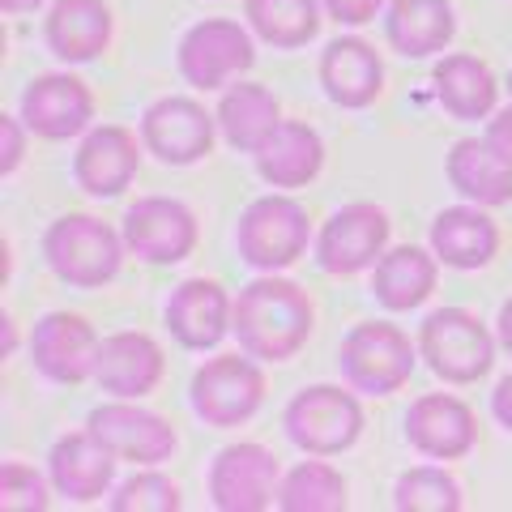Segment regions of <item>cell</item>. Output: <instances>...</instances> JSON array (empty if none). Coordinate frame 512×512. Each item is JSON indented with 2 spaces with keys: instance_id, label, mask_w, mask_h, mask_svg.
Here are the masks:
<instances>
[{
  "instance_id": "277c9868",
  "label": "cell",
  "mask_w": 512,
  "mask_h": 512,
  "mask_svg": "<svg viewBox=\"0 0 512 512\" xmlns=\"http://www.w3.org/2000/svg\"><path fill=\"white\" fill-rule=\"evenodd\" d=\"M291 444L308 457H338L363 436V406L342 384H308L282 410Z\"/></svg>"
},
{
  "instance_id": "4dcf8cb0",
  "label": "cell",
  "mask_w": 512,
  "mask_h": 512,
  "mask_svg": "<svg viewBox=\"0 0 512 512\" xmlns=\"http://www.w3.org/2000/svg\"><path fill=\"white\" fill-rule=\"evenodd\" d=\"M346 500V478L329 461H299L295 470L282 474L278 483V508L282 512H342Z\"/></svg>"
},
{
  "instance_id": "d590c367",
  "label": "cell",
  "mask_w": 512,
  "mask_h": 512,
  "mask_svg": "<svg viewBox=\"0 0 512 512\" xmlns=\"http://www.w3.org/2000/svg\"><path fill=\"white\" fill-rule=\"evenodd\" d=\"M320 5H325V13L338 26H367V22H376L384 0H320Z\"/></svg>"
},
{
  "instance_id": "d6a6232c",
  "label": "cell",
  "mask_w": 512,
  "mask_h": 512,
  "mask_svg": "<svg viewBox=\"0 0 512 512\" xmlns=\"http://www.w3.org/2000/svg\"><path fill=\"white\" fill-rule=\"evenodd\" d=\"M107 504H111V512H175L184 500H180L175 478H167L154 466H137L124 483H116Z\"/></svg>"
},
{
  "instance_id": "83f0119b",
  "label": "cell",
  "mask_w": 512,
  "mask_h": 512,
  "mask_svg": "<svg viewBox=\"0 0 512 512\" xmlns=\"http://www.w3.org/2000/svg\"><path fill=\"white\" fill-rule=\"evenodd\" d=\"M448 184H453L470 205L483 210H500L512 201V163H504L500 154L487 146V137H461L453 141V150L444 158Z\"/></svg>"
},
{
  "instance_id": "f1b7e54d",
  "label": "cell",
  "mask_w": 512,
  "mask_h": 512,
  "mask_svg": "<svg viewBox=\"0 0 512 512\" xmlns=\"http://www.w3.org/2000/svg\"><path fill=\"white\" fill-rule=\"evenodd\" d=\"M214 116H218V133L227 137V146L256 154V146L282 124V103L261 82H231L222 90Z\"/></svg>"
},
{
  "instance_id": "f546056e",
  "label": "cell",
  "mask_w": 512,
  "mask_h": 512,
  "mask_svg": "<svg viewBox=\"0 0 512 512\" xmlns=\"http://www.w3.org/2000/svg\"><path fill=\"white\" fill-rule=\"evenodd\" d=\"M320 0H244V18L252 35L278 47V52H299L320 30Z\"/></svg>"
},
{
  "instance_id": "52a82bcc",
  "label": "cell",
  "mask_w": 512,
  "mask_h": 512,
  "mask_svg": "<svg viewBox=\"0 0 512 512\" xmlns=\"http://www.w3.org/2000/svg\"><path fill=\"white\" fill-rule=\"evenodd\" d=\"M500 338L470 308H436L419 329V355L444 384H478L491 363Z\"/></svg>"
},
{
  "instance_id": "e575fe53",
  "label": "cell",
  "mask_w": 512,
  "mask_h": 512,
  "mask_svg": "<svg viewBox=\"0 0 512 512\" xmlns=\"http://www.w3.org/2000/svg\"><path fill=\"white\" fill-rule=\"evenodd\" d=\"M26 133L22 116H0V175H13L26 158Z\"/></svg>"
},
{
  "instance_id": "8992f818",
  "label": "cell",
  "mask_w": 512,
  "mask_h": 512,
  "mask_svg": "<svg viewBox=\"0 0 512 512\" xmlns=\"http://www.w3.org/2000/svg\"><path fill=\"white\" fill-rule=\"evenodd\" d=\"M192 414L205 427H239L265 406V372L261 359L248 350H227V355L205 359L188 384Z\"/></svg>"
},
{
  "instance_id": "3957f363",
  "label": "cell",
  "mask_w": 512,
  "mask_h": 512,
  "mask_svg": "<svg viewBox=\"0 0 512 512\" xmlns=\"http://www.w3.org/2000/svg\"><path fill=\"white\" fill-rule=\"evenodd\" d=\"M312 244V218L291 197V192H265L256 197L235 227V248L244 265L261 269V274H282L291 269Z\"/></svg>"
},
{
  "instance_id": "ab89813d",
  "label": "cell",
  "mask_w": 512,
  "mask_h": 512,
  "mask_svg": "<svg viewBox=\"0 0 512 512\" xmlns=\"http://www.w3.org/2000/svg\"><path fill=\"white\" fill-rule=\"evenodd\" d=\"M43 0H0V9L9 13V18H18V13H30V9H39Z\"/></svg>"
},
{
  "instance_id": "7c38bea8",
  "label": "cell",
  "mask_w": 512,
  "mask_h": 512,
  "mask_svg": "<svg viewBox=\"0 0 512 512\" xmlns=\"http://www.w3.org/2000/svg\"><path fill=\"white\" fill-rule=\"evenodd\" d=\"M120 235L133 256L150 265H180L192 256L201 239L197 214L188 210L180 197H137L124 210Z\"/></svg>"
},
{
  "instance_id": "9a60e30c",
  "label": "cell",
  "mask_w": 512,
  "mask_h": 512,
  "mask_svg": "<svg viewBox=\"0 0 512 512\" xmlns=\"http://www.w3.org/2000/svg\"><path fill=\"white\" fill-rule=\"evenodd\" d=\"M22 124L43 141H69L90 133L94 124V94L73 73H43L22 90Z\"/></svg>"
},
{
  "instance_id": "2e32d148",
  "label": "cell",
  "mask_w": 512,
  "mask_h": 512,
  "mask_svg": "<svg viewBox=\"0 0 512 512\" xmlns=\"http://www.w3.org/2000/svg\"><path fill=\"white\" fill-rule=\"evenodd\" d=\"M141 141L133 128L124 124H99L82 137V146L73 154V180L77 188L94 201H107V197H120V192L137 180V167H141Z\"/></svg>"
},
{
  "instance_id": "7a4b0ae2",
  "label": "cell",
  "mask_w": 512,
  "mask_h": 512,
  "mask_svg": "<svg viewBox=\"0 0 512 512\" xmlns=\"http://www.w3.org/2000/svg\"><path fill=\"white\" fill-rule=\"evenodd\" d=\"M124 235L107 227L94 214H60L52 227L43 231V261L47 269L77 291H99L124 265Z\"/></svg>"
},
{
  "instance_id": "ac0fdd59",
  "label": "cell",
  "mask_w": 512,
  "mask_h": 512,
  "mask_svg": "<svg viewBox=\"0 0 512 512\" xmlns=\"http://www.w3.org/2000/svg\"><path fill=\"white\" fill-rule=\"evenodd\" d=\"M167 376V355L150 333H137V329H120V333H107L99 342V363H94V380L99 389L111 397H150L158 384Z\"/></svg>"
},
{
  "instance_id": "cb8c5ba5",
  "label": "cell",
  "mask_w": 512,
  "mask_h": 512,
  "mask_svg": "<svg viewBox=\"0 0 512 512\" xmlns=\"http://www.w3.org/2000/svg\"><path fill=\"white\" fill-rule=\"evenodd\" d=\"M431 252L440 256V265L448 269H487L500 252V227L491 222V214L483 205H453V210H440L431 222Z\"/></svg>"
},
{
  "instance_id": "603a6c76",
  "label": "cell",
  "mask_w": 512,
  "mask_h": 512,
  "mask_svg": "<svg viewBox=\"0 0 512 512\" xmlns=\"http://www.w3.org/2000/svg\"><path fill=\"white\" fill-rule=\"evenodd\" d=\"M252 163H256V175H261L269 188L291 192V188L312 184L320 175V167H325V141H320V133L312 124L282 120L274 133L256 146Z\"/></svg>"
},
{
  "instance_id": "5bb4252c",
  "label": "cell",
  "mask_w": 512,
  "mask_h": 512,
  "mask_svg": "<svg viewBox=\"0 0 512 512\" xmlns=\"http://www.w3.org/2000/svg\"><path fill=\"white\" fill-rule=\"evenodd\" d=\"M99 333L77 312H47L30 329V363L52 384H82L94 380L99 363Z\"/></svg>"
},
{
  "instance_id": "ba28073f",
  "label": "cell",
  "mask_w": 512,
  "mask_h": 512,
  "mask_svg": "<svg viewBox=\"0 0 512 512\" xmlns=\"http://www.w3.org/2000/svg\"><path fill=\"white\" fill-rule=\"evenodd\" d=\"M389 214L372 201H350L325 218L316 231V265L333 278H355L389 252Z\"/></svg>"
},
{
  "instance_id": "30bf717a",
  "label": "cell",
  "mask_w": 512,
  "mask_h": 512,
  "mask_svg": "<svg viewBox=\"0 0 512 512\" xmlns=\"http://www.w3.org/2000/svg\"><path fill=\"white\" fill-rule=\"evenodd\" d=\"M218 137V116L188 94H167L141 116V146L163 167H192L210 158Z\"/></svg>"
},
{
  "instance_id": "4316f807",
  "label": "cell",
  "mask_w": 512,
  "mask_h": 512,
  "mask_svg": "<svg viewBox=\"0 0 512 512\" xmlns=\"http://www.w3.org/2000/svg\"><path fill=\"white\" fill-rule=\"evenodd\" d=\"M436 82V99L453 120H491L495 103H500V82L478 56L470 52H448L431 69Z\"/></svg>"
},
{
  "instance_id": "4fadbf2b",
  "label": "cell",
  "mask_w": 512,
  "mask_h": 512,
  "mask_svg": "<svg viewBox=\"0 0 512 512\" xmlns=\"http://www.w3.org/2000/svg\"><path fill=\"white\" fill-rule=\"evenodd\" d=\"M282 466L265 444H227L210 466V504L218 512H265L278 504Z\"/></svg>"
},
{
  "instance_id": "484cf974",
  "label": "cell",
  "mask_w": 512,
  "mask_h": 512,
  "mask_svg": "<svg viewBox=\"0 0 512 512\" xmlns=\"http://www.w3.org/2000/svg\"><path fill=\"white\" fill-rule=\"evenodd\" d=\"M440 282V256L419 244H397L372 265V295L380 308L410 312L423 308Z\"/></svg>"
},
{
  "instance_id": "d6986e66",
  "label": "cell",
  "mask_w": 512,
  "mask_h": 512,
  "mask_svg": "<svg viewBox=\"0 0 512 512\" xmlns=\"http://www.w3.org/2000/svg\"><path fill=\"white\" fill-rule=\"evenodd\" d=\"M235 299L214 278H184L167 299V333L184 350H214L231 333Z\"/></svg>"
},
{
  "instance_id": "1f68e13d",
  "label": "cell",
  "mask_w": 512,
  "mask_h": 512,
  "mask_svg": "<svg viewBox=\"0 0 512 512\" xmlns=\"http://www.w3.org/2000/svg\"><path fill=\"white\" fill-rule=\"evenodd\" d=\"M461 504H466L461 483L440 466H414L393 483L397 512H457Z\"/></svg>"
},
{
  "instance_id": "5b68a950",
  "label": "cell",
  "mask_w": 512,
  "mask_h": 512,
  "mask_svg": "<svg viewBox=\"0 0 512 512\" xmlns=\"http://www.w3.org/2000/svg\"><path fill=\"white\" fill-rule=\"evenodd\" d=\"M419 359L423 355H419V346L410 342V333L389 325V320H363L338 346V367H342L346 384L367 397H389L402 389V384H410Z\"/></svg>"
},
{
  "instance_id": "f35d334b",
  "label": "cell",
  "mask_w": 512,
  "mask_h": 512,
  "mask_svg": "<svg viewBox=\"0 0 512 512\" xmlns=\"http://www.w3.org/2000/svg\"><path fill=\"white\" fill-rule=\"evenodd\" d=\"M495 338H500V350L512 355V299L500 303V316H495Z\"/></svg>"
},
{
  "instance_id": "44dd1931",
  "label": "cell",
  "mask_w": 512,
  "mask_h": 512,
  "mask_svg": "<svg viewBox=\"0 0 512 512\" xmlns=\"http://www.w3.org/2000/svg\"><path fill=\"white\" fill-rule=\"evenodd\" d=\"M320 86H325L329 103L346 111H363L380 99L384 90V60L367 39L359 35H338L320 52Z\"/></svg>"
},
{
  "instance_id": "ffe728a7",
  "label": "cell",
  "mask_w": 512,
  "mask_h": 512,
  "mask_svg": "<svg viewBox=\"0 0 512 512\" xmlns=\"http://www.w3.org/2000/svg\"><path fill=\"white\" fill-rule=\"evenodd\" d=\"M116 466L120 461L94 440L90 427L60 436L47 453V478L69 504H94L116 491Z\"/></svg>"
},
{
  "instance_id": "d4e9b609",
  "label": "cell",
  "mask_w": 512,
  "mask_h": 512,
  "mask_svg": "<svg viewBox=\"0 0 512 512\" xmlns=\"http://www.w3.org/2000/svg\"><path fill=\"white\" fill-rule=\"evenodd\" d=\"M457 35V13L448 0H389L384 13V39L397 56L427 60L448 52Z\"/></svg>"
},
{
  "instance_id": "8d00e7d4",
  "label": "cell",
  "mask_w": 512,
  "mask_h": 512,
  "mask_svg": "<svg viewBox=\"0 0 512 512\" xmlns=\"http://www.w3.org/2000/svg\"><path fill=\"white\" fill-rule=\"evenodd\" d=\"M487 146L512 163V103L508 107H495V116L487 120Z\"/></svg>"
},
{
  "instance_id": "9c48e42d",
  "label": "cell",
  "mask_w": 512,
  "mask_h": 512,
  "mask_svg": "<svg viewBox=\"0 0 512 512\" xmlns=\"http://www.w3.org/2000/svg\"><path fill=\"white\" fill-rule=\"evenodd\" d=\"M180 73L188 86L197 90H227L231 82H239V73H248L256 64V43L239 22L231 18H205L192 30H184L180 39Z\"/></svg>"
},
{
  "instance_id": "74e56055",
  "label": "cell",
  "mask_w": 512,
  "mask_h": 512,
  "mask_svg": "<svg viewBox=\"0 0 512 512\" xmlns=\"http://www.w3.org/2000/svg\"><path fill=\"white\" fill-rule=\"evenodd\" d=\"M491 414H495V423L512 431V372H508L500 384H495V393H491Z\"/></svg>"
},
{
  "instance_id": "7402d4cb",
  "label": "cell",
  "mask_w": 512,
  "mask_h": 512,
  "mask_svg": "<svg viewBox=\"0 0 512 512\" xmlns=\"http://www.w3.org/2000/svg\"><path fill=\"white\" fill-rule=\"evenodd\" d=\"M111 30H116V18H111L107 0H56L47 9L43 39L56 60L90 64L111 47Z\"/></svg>"
},
{
  "instance_id": "6da1fadb",
  "label": "cell",
  "mask_w": 512,
  "mask_h": 512,
  "mask_svg": "<svg viewBox=\"0 0 512 512\" xmlns=\"http://www.w3.org/2000/svg\"><path fill=\"white\" fill-rule=\"evenodd\" d=\"M312 329H316V308L308 291L291 278L265 274L235 295L231 333L239 338V350H248L261 363L295 359L308 346Z\"/></svg>"
},
{
  "instance_id": "8fae6325",
  "label": "cell",
  "mask_w": 512,
  "mask_h": 512,
  "mask_svg": "<svg viewBox=\"0 0 512 512\" xmlns=\"http://www.w3.org/2000/svg\"><path fill=\"white\" fill-rule=\"evenodd\" d=\"M86 427L94 431V440H99L111 457L128 461V466H158V461H167L175 448H180L175 427L163 414L133 402V397H111V402L94 406Z\"/></svg>"
},
{
  "instance_id": "e0dca14e",
  "label": "cell",
  "mask_w": 512,
  "mask_h": 512,
  "mask_svg": "<svg viewBox=\"0 0 512 512\" xmlns=\"http://www.w3.org/2000/svg\"><path fill=\"white\" fill-rule=\"evenodd\" d=\"M406 444L431 461H461L478 444V419L453 393H423L406 410Z\"/></svg>"
},
{
  "instance_id": "836d02e7",
  "label": "cell",
  "mask_w": 512,
  "mask_h": 512,
  "mask_svg": "<svg viewBox=\"0 0 512 512\" xmlns=\"http://www.w3.org/2000/svg\"><path fill=\"white\" fill-rule=\"evenodd\" d=\"M52 478H43L26 461H5L0 466V508L5 512H43L52 508Z\"/></svg>"
},
{
  "instance_id": "60d3db41",
  "label": "cell",
  "mask_w": 512,
  "mask_h": 512,
  "mask_svg": "<svg viewBox=\"0 0 512 512\" xmlns=\"http://www.w3.org/2000/svg\"><path fill=\"white\" fill-rule=\"evenodd\" d=\"M508 94H512V69H508Z\"/></svg>"
}]
</instances>
